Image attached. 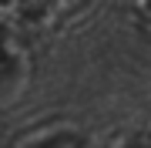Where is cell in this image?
Wrapping results in <instances>:
<instances>
[{
	"label": "cell",
	"instance_id": "1",
	"mask_svg": "<svg viewBox=\"0 0 151 148\" xmlns=\"http://www.w3.org/2000/svg\"><path fill=\"white\" fill-rule=\"evenodd\" d=\"M34 148H84V145L77 138H70V135H57V138H47V142L34 145Z\"/></svg>",
	"mask_w": 151,
	"mask_h": 148
},
{
	"label": "cell",
	"instance_id": "2",
	"mask_svg": "<svg viewBox=\"0 0 151 148\" xmlns=\"http://www.w3.org/2000/svg\"><path fill=\"white\" fill-rule=\"evenodd\" d=\"M7 64H10V61H7V51H4V44H0V74L7 71Z\"/></svg>",
	"mask_w": 151,
	"mask_h": 148
}]
</instances>
